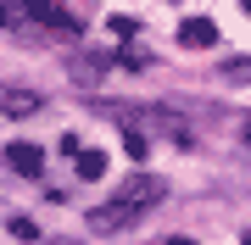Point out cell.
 <instances>
[{"mask_svg":"<svg viewBox=\"0 0 251 245\" xmlns=\"http://www.w3.org/2000/svg\"><path fill=\"white\" fill-rule=\"evenodd\" d=\"M156 200H162V178H145V173H140V178H128L112 200H100V206L90 212V223L100 228V234H117V228L140 223L145 206H156Z\"/></svg>","mask_w":251,"mask_h":245,"instance_id":"obj_1","label":"cell"},{"mask_svg":"<svg viewBox=\"0 0 251 245\" xmlns=\"http://www.w3.org/2000/svg\"><path fill=\"white\" fill-rule=\"evenodd\" d=\"M6 167L23 173V178H39V173H45V151L28 145V139H17V145H6Z\"/></svg>","mask_w":251,"mask_h":245,"instance_id":"obj_2","label":"cell"},{"mask_svg":"<svg viewBox=\"0 0 251 245\" xmlns=\"http://www.w3.org/2000/svg\"><path fill=\"white\" fill-rule=\"evenodd\" d=\"M179 45H190V50L218 45V22H212V17H190V22L179 28Z\"/></svg>","mask_w":251,"mask_h":245,"instance_id":"obj_3","label":"cell"},{"mask_svg":"<svg viewBox=\"0 0 251 245\" xmlns=\"http://www.w3.org/2000/svg\"><path fill=\"white\" fill-rule=\"evenodd\" d=\"M17 11H28V17L45 22V28H67V34H73V17H67V11H56L50 0H17Z\"/></svg>","mask_w":251,"mask_h":245,"instance_id":"obj_4","label":"cell"},{"mask_svg":"<svg viewBox=\"0 0 251 245\" xmlns=\"http://www.w3.org/2000/svg\"><path fill=\"white\" fill-rule=\"evenodd\" d=\"M106 56H73V78H78V84H100V78H106Z\"/></svg>","mask_w":251,"mask_h":245,"instance_id":"obj_5","label":"cell"},{"mask_svg":"<svg viewBox=\"0 0 251 245\" xmlns=\"http://www.w3.org/2000/svg\"><path fill=\"white\" fill-rule=\"evenodd\" d=\"M73 162H78V178H106V151H84Z\"/></svg>","mask_w":251,"mask_h":245,"instance_id":"obj_6","label":"cell"},{"mask_svg":"<svg viewBox=\"0 0 251 245\" xmlns=\"http://www.w3.org/2000/svg\"><path fill=\"white\" fill-rule=\"evenodd\" d=\"M218 78H224V84H251V56H234V62H224V67H218Z\"/></svg>","mask_w":251,"mask_h":245,"instance_id":"obj_7","label":"cell"},{"mask_svg":"<svg viewBox=\"0 0 251 245\" xmlns=\"http://www.w3.org/2000/svg\"><path fill=\"white\" fill-rule=\"evenodd\" d=\"M28 111H39V95H11L6 89V117H28Z\"/></svg>","mask_w":251,"mask_h":245,"instance_id":"obj_8","label":"cell"},{"mask_svg":"<svg viewBox=\"0 0 251 245\" xmlns=\"http://www.w3.org/2000/svg\"><path fill=\"white\" fill-rule=\"evenodd\" d=\"M6 228H11V234H17V240H39V228H34V218H11Z\"/></svg>","mask_w":251,"mask_h":245,"instance_id":"obj_9","label":"cell"},{"mask_svg":"<svg viewBox=\"0 0 251 245\" xmlns=\"http://www.w3.org/2000/svg\"><path fill=\"white\" fill-rule=\"evenodd\" d=\"M123 151H128V156L140 162V156H145V134H123Z\"/></svg>","mask_w":251,"mask_h":245,"instance_id":"obj_10","label":"cell"},{"mask_svg":"<svg viewBox=\"0 0 251 245\" xmlns=\"http://www.w3.org/2000/svg\"><path fill=\"white\" fill-rule=\"evenodd\" d=\"M56 151H67V156H84V145H78V134H62V139H56Z\"/></svg>","mask_w":251,"mask_h":245,"instance_id":"obj_11","label":"cell"},{"mask_svg":"<svg viewBox=\"0 0 251 245\" xmlns=\"http://www.w3.org/2000/svg\"><path fill=\"white\" fill-rule=\"evenodd\" d=\"M234 139H240V145H251V117H240V123H234Z\"/></svg>","mask_w":251,"mask_h":245,"instance_id":"obj_12","label":"cell"},{"mask_svg":"<svg viewBox=\"0 0 251 245\" xmlns=\"http://www.w3.org/2000/svg\"><path fill=\"white\" fill-rule=\"evenodd\" d=\"M168 245H196V240H184V234H173V240H168Z\"/></svg>","mask_w":251,"mask_h":245,"instance_id":"obj_13","label":"cell"}]
</instances>
